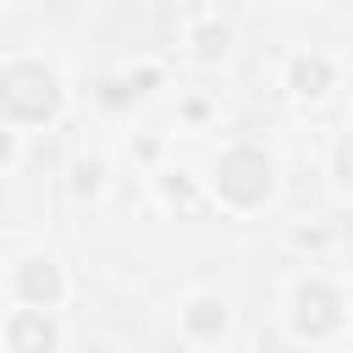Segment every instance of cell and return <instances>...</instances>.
Returning a JSON list of instances; mask_svg holds the SVG:
<instances>
[{"instance_id": "cell-1", "label": "cell", "mask_w": 353, "mask_h": 353, "mask_svg": "<svg viewBox=\"0 0 353 353\" xmlns=\"http://www.w3.org/2000/svg\"><path fill=\"white\" fill-rule=\"evenodd\" d=\"M0 99H6L17 116L39 121V116H50V110H55V83H50L39 66H17V72H6V83H0Z\"/></svg>"}, {"instance_id": "cell-2", "label": "cell", "mask_w": 353, "mask_h": 353, "mask_svg": "<svg viewBox=\"0 0 353 353\" xmlns=\"http://www.w3.org/2000/svg\"><path fill=\"white\" fill-rule=\"evenodd\" d=\"M221 188H226L237 204L265 199V188H270V165H265V154H254V149L226 154V160H221Z\"/></svg>"}, {"instance_id": "cell-3", "label": "cell", "mask_w": 353, "mask_h": 353, "mask_svg": "<svg viewBox=\"0 0 353 353\" xmlns=\"http://www.w3.org/2000/svg\"><path fill=\"white\" fill-rule=\"evenodd\" d=\"M298 325H303V331H331V325H336V298H331L325 287H303V298H298Z\"/></svg>"}, {"instance_id": "cell-4", "label": "cell", "mask_w": 353, "mask_h": 353, "mask_svg": "<svg viewBox=\"0 0 353 353\" xmlns=\"http://www.w3.org/2000/svg\"><path fill=\"white\" fill-rule=\"evenodd\" d=\"M325 77H331V72H325V61H298V66H292L298 94H320V88H325Z\"/></svg>"}, {"instance_id": "cell-5", "label": "cell", "mask_w": 353, "mask_h": 353, "mask_svg": "<svg viewBox=\"0 0 353 353\" xmlns=\"http://www.w3.org/2000/svg\"><path fill=\"white\" fill-rule=\"evenodd\" d=\"M22 292L28 298H55V270L50 265H28L22 270Z\"/></svg>"}, {"instance_id": "cell-6", "label": "cell", "mask_w": 353, "mask_h": 353, "mask_svg": "<svg viewBox=\"0 0 353 353\" xmlns=\"http://www.w3.org/2000/svg\"><path fill=\"white\" fill-rule=\"evenodd\" d=\"M11 342H17V347H28V342H55V331H50L44 320H22V325L11 331Z\"/></svg>"}, {"instance_id": "cell-7", "label": "cell", "mask_w": 353, "mask_h": 353, "mask_svg": "<svg viewBox=\"0 0 353 353\" xmlns=\"http://www.w3.org/2000/svg\"><path fill=\"white\" fill-rule=\"evenodd\" d=\"M215 325H221V309H215L210 298H204V303H193V331H215Z\"/></svg>"}, {"instance_id": "cell-8", "label": "cell", "mask_w": 353, "mask_h": 353, "mask_svg": "<svg viewBox=\"0 0 353 353\" xmlns=\"http://www.w3.org/2000/svg\"><path fill=\"white\" fill-rule=\"evenodd\" d=\"M342 176H347V182H353V138H347V143H342Z\"/></svg>"}]
</instances>
